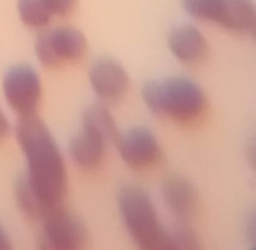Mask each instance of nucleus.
<instances>
[{
	"label": "nucleus",
	"instance_id": "1",
	"mask_svg": "<svg viewBox=\"0 0 256 250\" xmlns=\"http://www.w3.org/2000/svg\"><path fill=\"white\" fill-rule=\"evenodd\" d=\"M18 144L26 160L24 179L46 210L62 205L68 190L64 158L45 122L36 114L19 118Z\"/></svg>",
	"mask_w": 256,
	"mask_h": 250
},
{
	"label": "nucleus",
	"instance_id": "2",
	"mask_svg": "<svg viewBox=\"0 0 256 250\" xmlns=\"http://www.w3.org/2000/svg\"><path fill=\"white\" fill-rule=\"evenodd\" d=\"M142 100L155 116L188 126L202 122L209 110L202 86L182 76L149 82L142 89Z\"/></svg>",
	"mask_w": 256,
	"mask_h": 250
},
{
	"label": "nucleus",
	"instance_id": "3",
	"mask_svg": "<svg viewBox=\"0 0 256 250\" xmlns=\"http://www.w3.org/2000/svg\"><path fill=\"white\" fill-rule=\"evenodd\" d=\"M118 205L128 234L142 249H164L166 228L160 220L154 202L145 190L125 186Z\"/></svg>",
	"mask_w": 256,
	"mask_h": 250
},
{
	"label": "nucleus",
	"instance_id": "4",
	"mask_svg": "<svg viewBox=\"0 0 256 250\" xmlns=\"http://www.w3.org/2000/svg\"><path fill=\"white\" fill-rule=\"evenodd\" d=\"M88 52V40L79 29L62 26L45 29L35 42V54L45 68H59L82 62Z\"/></svg>",
	"mask_w": 256,
	"mask_h": 250
},
{
	"label": "nucleus",
	"instance_id": "5",
	"mask_svg": "<svg viewBox=\"0 0 256 250\" xmlns=\"http://www.w3.org/2000/svg\"><path fill=\"white\" fill-rule=\"evenodd\" d=\"M2 94L10 109L19 118L36 114L42 98L40 75L28 65L12 66L2 79Z\"/></svg>",
	"mask_w": 256,
	"mask_h": 250
},
{
	"label": "nucleus",
	"instance_id": "6",
	"mask_svg": "<svg viewBox=\"0 0 256 250\" xmlns=\"http://www.w3.org/2000/svg\"><path fill=\"white\" fill-rule=\"evenodd\" d=\"M40 222L42 244L46 249H79L88 240V229L82 219L62 205L49 210Z\"/></svg>",
	"mask_w": 256,
	"mask_h": 250
},
{
	"label": "nucleus",
	"instance_id": "7",
	"mask_svg": "<svg viewBox=\"0 0 256 250\" xmlns=\"http://www.w3.org/2000/svg\"><path fill=\"white\" fill-rule=\"evenodd\" d=\"M116 145L122 162L136 172L152 169L162 159L159 140L146 128H134L126 134L119 135Z\"/></svg>",
	"mask_w": 256,
	"mask_h": 250
},
{
	"label": "nucleus",
	"instance_id": "8",
	"mask_svg": "<svg viewBox=\"0 0 256 250\" xmlns=\"http://www.w3.org/2000/svg\"><path fill=\"white\" fill-rule=\"evenodd\" d=\"M89 80L92 92L105 102H116L128 94L130 79L120 62L110 58L96 60L90 68Z\"/></svg>",
	"mask_w": 256,
	"mask_h": 250
},
{
	"label": "nucleus",
	"instance_id": "9",
	"mask_svg": "<svg viewBox=\"0 0 256 250\" xmlns=\"http://www.w3.org/2000/svg\"><path fill=\"white\" fill-rule=\"evenodd\" d=\"M110 144L112 142L98 130L82 125L80 132L70 140V159L82 172H95L105 162Z\"/></svg>",
	"mask_w": 256,
	"mask_h": 250
},
{
	"label": "nucleus",
	"instance_id": "10",
	"mask_svg": "<svg viewBox=\"0 0 256 250\" xmlns=\"http://www.w3.org/2000/svg\"><path fill=\"white\" fill-rule=\"evenodd\" d=\"M165 208L174 222H190L199 210V194L192 182L182 176H170L162 186Z\"/></svg>",
	"mask_w": 256,
	"mask_h": 250
},
{
	"label": "nucleus",
	"instance_id": "11",
	"mask_svg": "<svg viewBox=\"0 0 256 250\" xmlns=\"http://www.w3.org/2000/svg\"><path fill=\"white\" fill-rule=\"evenodd\" d=\"M170 52L182 64L195 66L209 55V42L202 32L192 25L178 26L168 39Z\"/></svg>",
	"mask_w": 256,
	"mask_h": 250
},
{
	"label": "nucleus",
	"instance_id": "12",
	"mask_svg": "<svg viewBox=\"0 0 256 250\" xmlns=\"http://www.w3.org/2000/svg\"><path fill=\"white\" fill-rule=\"evenodd\" d=\"M224 29L232 32H252L256 29V4L252 0H229Z\"/></svg>",
	"mask_w": 256,
	"mask_h": 250
},
{
	"label": "nucleus",
	"instance_id": "13",
	"mask_svg": "<svg viewBox=\"0 0 256 250\" xmlns=\"http://www.w3.org/2000/svg\"><path fill=\"white\" fill-rule=\"evenodd\" d=\"M185 12L202 22L224 26L229 0H182Z\"/></svg>",
	"mask_w": 256,
	"mask_h": 250
},
{
	"label": "nucleus",
	"instance_id": "14",
	"mask_svg": "<svg viewBox=\"0 0 256 250\" xmlns=\"http://www.w3.org/2000/svg\"><path fill=\"white\" fill-rule=\"evenodd\" d=\"M82 125H86V126L98 130L110 142H116L118 138L120 135L119 132H118L114 116L109 112V109L102 104L92 105L84 112Z\"/></svg>",
	"mask_w": 256,
	"mask_h": 250
},
{
	"label": "nucleus",
	"instance_id": "15",
	"mask_svg": "<svg viewBox=\"0 0 256 250\" xmlns=\"http://www.w3.org/2000/svg\"><path fill=\"white\" fill-rule=\"evenodd\" d=\"M18 12L22 24L32 30L48 29L52 19L42 0H19Z\"/></svg>",
	"mask_w": 256,
	"mask_h": 250
},
{
	"label": "nucleus",
	"instance_id": "16",
	"mask_svg": "<svg viewBox=\"0 0 256 250\" xmlns=\"http://www.w3.org/2000/svg\"><path fill=\"white\" fill-rule=\"evenodd\" d=\"M14 194L18 208L28 219L32 220V222H40L42 218L48 212L46 208L42 205L39 198L35 195V192L29 186L24 176L18 180Z\"/></svg>",
	"mask_w": 256,
	"mask_h": 250
},
{
	"label": "nucleus",
	"instance_id": "17",
	"mask_svg": "<svg viewBox=\"0 0 256 250\" xmlns=\"http://www.w3.org/2000/svg\"><path fill=\"white\" fill-rule=\"evenodd\" d=\"M199 238L190 222H174L165 232L164 249H192L196 248Z\"/></svg>",
	"mask_w": 256,
	"mask_h": 250
},
{
	"label": "nucleus",
	"instance_id": "18",
	"mask_svg": "<svg viewBox=\"0 0 256 250\" xmlns=\"http://www.w3.org/2000/svg\"><path fill=\"white\" fill-rule=\"evenodd\" d=\"M52 16H69L76 9L78 0H42Z\"/></svg>",
	"mask_w": 256,
	"mask_h": 250
},
{
	"label": "nucleus",
	"instance_id": "19",
	"mask_svg": "<svg viewBox=\"0 0 256 250\" xmlns=\"http://www.w3.org/2000/svg\"><path fill=\"white\" fill-rule=\"evenodd\" d=\"M10 132H12V126H10L9 119L5 112L0 109V142H2L9 136Z\"/></svg>",
	"mask_w": 256,
	"mask_h": 250
},
{
	"label": "nucleus",
	"instance_id": "20",
	"mask_svg": "<svg viewBox=\"0 0 256 250\" xmlns=\"http://www.w3.org/2000/svg\"><path fill=\"white\" fill-rule=\"evenodd\" d=\"M246 158L250 168L256 172V136L252 138L248 144Z\"/></svg>",
	"mask_w": 256,
	"mask_h": 250
},
{
	"label": "nucleus",
	"instance_id": "21",
	"mask_svg": "<svg viewBox=\"0 0 256 250\" xmlns=\"http://www.w3.org/2000/svg\"><path fill=\"white\" fill-rule=\"evenodd\" d=\"M246 235L252 242H256V212H252L246 220Z\"/></svg>",
	"mask_w": 256,
	"mask_h": 250
},
{
	"label": "nucleus",
	"instance_id": "22",
	"mask_svg": "<svg viewBox=\"0 0 256 250\" xmlns=\"http://www.w3.org/2000/svg\"><path fill=\"white\" fill-rule=\"evenodd\" d=\"M10 248V239L9 235L6 234L5 229L2 228V225L0 224V250L9 249Z\"/></svg>",
	"mask_w": 256,
	"mask_h": 250
},
{
	"label": "nucleus",
	"instance_id": "23",
	"mask_svg": "<svg viewBox=\"0 0 256 250\" xmlns=\"http://www.w3.org/2000/svg\"><path fill=\"white\" fill-rule=\"evenodd\" d=\"M252 34H254V36H255V39H256V29L254 30V32H252Z\"/></svg>",
	"mask_w": 256,
	"mask_h": 250
}]
</instances>
